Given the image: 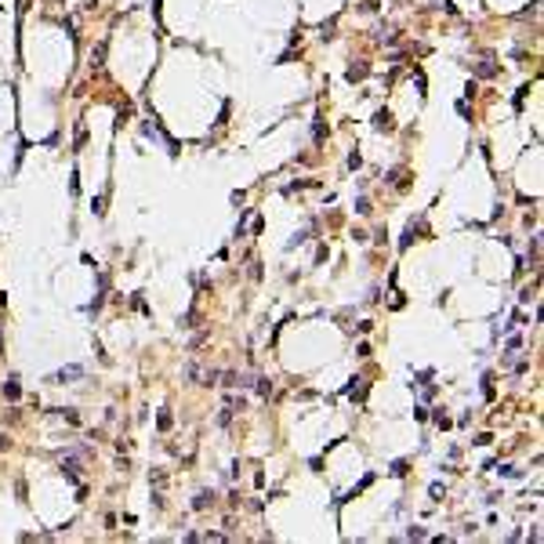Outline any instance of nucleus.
Listing matches in <instances>:
<instances>
[{"instance_id":"1a4fd4ad","label":"nucleus","mask_w":544,"mask_h":544,"mask_svg":"<svg viewBox=\"0 0 544 544\" xmlns=\"http://www.w3.org/2000/svg\"><path fill=\"white\" fill-rule=\"evenodd\" d=\"M355 211H359V214H370V200L359 196V200H355Z\"/></svg>"},{"instance_id":"20e7f679","label":"nucleus","mask_w":544,"mask_h":544,"mask_svg":"<svg viewBox=\"0 0 544 544\" xmlns=\"http://www.w3.org/2000/svg\"><path fill=\"white\" fill-rule=\"evenodd\" d=\"M251 385H254V392H258V396H265V399L272 396V381H269V378H254Z\"/></svg>"},{"instance_id":"39448f33","label":"nucleus","mask_w":544,"mask_h":544,"mask_svg":"<svg viewBox=\"0 0 544 544\" xmlns=\"http://www.w3.org/2000/svg\"><path fill=\"white\" fill-rule=\"evenodd\" d=\"M4 392H8V399H19V396H22V385H19V378H8V381H4Z\"/></svg>"},{"instance_id":"423d86ee","label":"nucleus","mask_w":544,"mask_h":544,"mask_svg":"<svg viewBox=\"0 0 544 544\" xmlns=\"http://www.w3.org/2000/svg\"><path fill=\"white\" fill-rule=\"evenodd\" d=\"M211 504H214V493H207V490H204V493H196V501H193L196 511H204V508H211Z\"/></svg>"},{"instance_id":"6e6552de","label":"nucleus","mask_w":544,"mask_h":544,"mask_svg":"<svg viewBox=\"0 0 544 544\" xmlns=\"http://www.w3.org/2000/svg\"><path fill=\"white\" fill-rule=\"evenodd\" d=\"M475 73H479V76H493V73H497V66H490V62H483V66H475Z\"/></svg>"},{"instance_id":"f257e3e1","label":"nucleus","mask_w":544,"mask_h":544,"mask_svg":"<svg viewBox=\"0 0 544 544\" xmlns=\"http://www.w3.org/2000/svg\"><path fill=\"white\" fill-rule=\"evenodd\" d=\"M76 378H84V367H62V370H55L48 381L51 385H66V381H76Z\"/></svg>"},{"instance_id":"0eeeda50","label":"nucleus","mask_w":544,"mask_h":544,"mask_svg":"<svg viewBox=\"0 0 544 544\" xmlns=\"http://www.w3.org/2000/svg\"><path fill=\"white\" fill-rule=\"evenodd\" d=\"M149 479H152V486H156V490H163V483H167V475H163L160 468H156V472H152Z\"/></svg>"},{"instance_id":"7ed1b4c3","label":"nucleus","mask_w":544,"mask_h":544,"mask_svg":"<svg viewBox=\"0 0 544 544\" xmlns=\"http://www.w3.org/2000/svg\"><path fill=\"white\" fill-rule=\"evenodd\" d=\"M367 73H370V66H367V62H359V66H352V69L345 73V80H348V84H355V80H367Z\"/></svg>"},{"instance_id":"9d476101","label":"nucleus","mask_w":544,"mask_h":544,"mask_svg":"<svg viewBox=\"0 0 544 544\" xmlns=\"http://www.w3.org/2000/svg\"><path fill=\"white\" fill-rule=\"evenodd\" d=\"M407 537H410V540H425V530H421V526H410Z\"/></svg>"},{"instance_id":"f03ea898","label":"nucleus","mask_w":544,"mask_h":544,"mask_svg":"<svg viewBox=\"0 0 544 544\" xmlns=\"http://www.w3.org/2000/svg\"><path fill=\"white\" fill-rule=\"evenodd\" d=\"M396 123H392V113H388V109H378L374 113V131H392Z\"/></svg>"},{"instance_id":"9b49d317","label":"nucleus","mask_w":544,"mask_h":544,"mask_svg":"<svg viewBox=\"0 0 544 544\" xmlns=\"http://www.w3.org/2000/svg\"><path fill=\"white\" fill-rule=\"evenodd\" d=\"M392 475H407V461H396L392 464Z\"/></svg>"}]
</instances>
